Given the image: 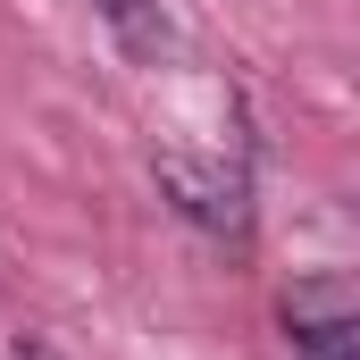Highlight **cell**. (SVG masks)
Wrapping results in <instances>:
<instances>
[{"label": "cell", "mask_w": 360, "mask_h": 360, "mask_svg": "<svg viewBox=\"0 0 360 360\" xmlns=\"http://www.w3.org/2000/svg\"><path fill=\"white\" fill-rule=\"evenodd\" d=\"M151 176L201 235L218 243L252 235V143L226 92H201V117H168V134L151 143Z\"/></svg>", "instance_id": "obj_1"}, {"label": "cell", "mask_w": 360, "mask_h": 360, "mask_svg": "<svg viewBox=\"0 0 360 360\" xmlns=\"http://www.w3.org/2000/svg\"><path fill=\"white\" fill-rule=\"evenodd\" d=\"M92 17L117 34L126 59H143V68L176 59V17H168V0H92Z\"/></svg>", "instance_id": "obj_2"}, {"label": "cell", "mask_w": 360, "mask_h": 360, "mask_svg": "<svg viewBox=\"0 0 360 360\" xmlns=\"http://www.w3.org/2000/svg\"><path fill=\"white\" fill-rule=\"evenodd\" d=\"M293 335H302V360H360V293H344L335 310L319 293L293 302Z\"/></svg>", "instance_id": "obj_3"}, {"label": "cell", "mask_w": 360, "mask_h": 360, "mask_svg": "<svg viewBox=\"0 0 360 360\" xmlns=\"http://www.w3.org/2000/svg\"><path fill=\"white\" fill-rule=\"evenodd\" d=\"M8 360H59V352H42V344H17V352H8Z\"/></svg>", "instance_id": "obj_4"}]
</instances>
